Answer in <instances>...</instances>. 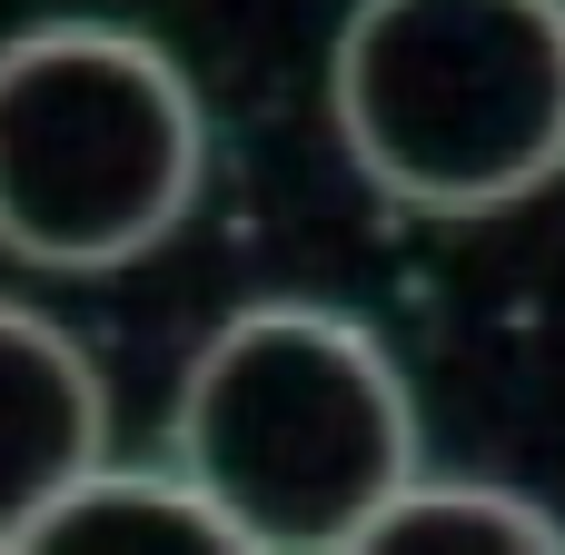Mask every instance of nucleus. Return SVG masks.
<instances>
[{
  "mask_svg": "<svg viewBox=\"0 0 565 555\" xmlns=\"http://www.w3.org/2000/svg\"><path fill=\"white\" fill-rule=\"evenodd\" d=\"M169 467L268 555H338L407 477H427V417L377 328L318 298L238 308L179 377Z\"/></svg>",
  "mask_w": 565,
  "mask_h": 555,
  "instance_id": "nucleus-1",
  "label": "nucleus"
},
{
  "mask_svg": "<svg viewBox=\"0 0 565 555\" xmlns=\"http://www.w3.org/2000/svg\"><path fill=\"white\" fill-rule=\"evenodd\" d=\"M358 179L427 218H487L565 179V0H358L328 50Z\"/></svg>",
  "mask_w": 565,
  "mask_h": 555,
  "instance_id": "nucleus-2",
  "label": "nucleus"
},
{
  "mask_svg": "<svg viewBox=\"0 0 565 555\" xmlns=\"http://www.w3.org/2000/svg\"><path fill=\"white\" fill-rule=\"evenodd\" d=\"M209 179L189 70L119 20H40L0 40V248L60 278L149 258Z\"/></svg>",
  "mask_w": 565,
  "mask_h": 555,
  "instance_id": "nucleus-3",
  "label": "nucleus"
},
{
  "mask_svg": "<svg viewBox=\"0 0 565 555\" xmlns=\"http://www.w3.org/2000/svg\"><path fill=\"white\" fill-rule=\"evenodd\" d=\"M89 467H109V387L89 348L60 318L0 298V546Z\"/></svg>",
  "mask_w": 565,
  "mask_h": 555,
  "instance_id": "nucleus-4",
  "label": "nucleus"
},
{
  "mask_svg": "<svg viewBox=\"0 0 565 555\" xmlns=\"http://www.w3.org/2000/svg\"><path fill=\"white\" fill-rule=\"evenodd\" d=\"M0 555H268V546L238 536L179 467H89Z\"/></svg>",
  "mask_w": 565,
  "mask_h": 555,
  "instance_id": "nucleus-5",
  "label": "nucleus"
},
{
  "mask_svg": "<svg viewBox=\"0 0 565 555\" xmlns=\"http://www.w3.org/2000/svg\"><path fill=\"white\" fill-rule=\"evenodd\" d=\"M338 555H565V516L487 477H407Z\"/></svg>",
  "mask_w": 565,
  "mask_h": 555,
  "instance_id": "nucleus-6",
  "label": "nucleus"
}]
</instances>
